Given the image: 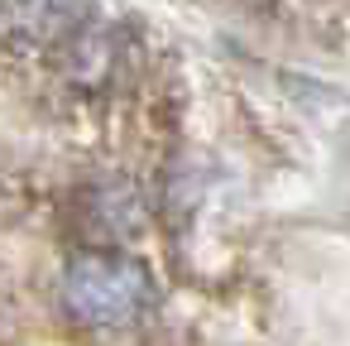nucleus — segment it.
I'll list each match as a JSON object with an SVG mask.
<instances>
[{"label": "nucleus", "mask_w": 350, "mask_h": 346, "mask_svg": "<svg viewBox=\"0 0 350 346\" xmlns=\"http://www.w3.org/2000/svg\"><path fill=\"white\" fill-rule=\"evenodd\" d=\"M63 303L87 327H130L154 303V284L139 260L87 250V255H72L63 269Z\"/></svg>", "instance_id": "1"}, {"label": "nucleus", "mask_w": 350, "mask_h": 346, "mask_svg": "<svg viewBox=\"0 0 350 346\" xmlns=\"http://www.w3.org/2000/svg\"><path fill=\"white\" fill-rule=\"evenodd\" d=\"M92 15V0H0V34L25 44H72L77 34H87Z\"/></svg>", "instance_id": "2"}]
</instances>
